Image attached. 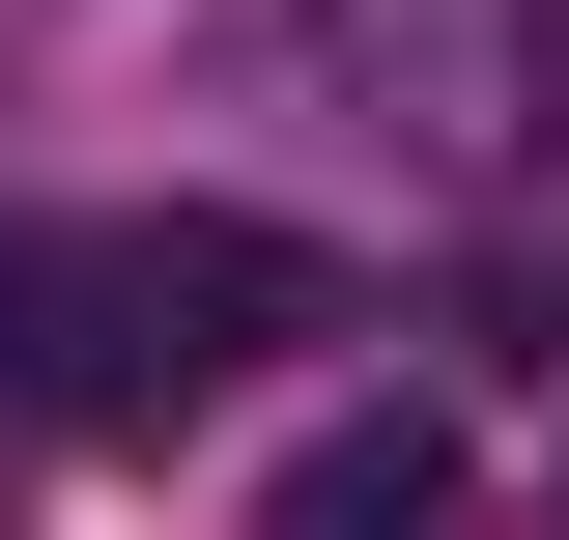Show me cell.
Wrapping results in <instances>:
<instances>
[{"label":"cell","instance_id":"7a4b0ae2","mask_svg":"<svg viewBox=\"0 0 569 540\" xmlns=\"http://www.w3.org/2000/svg\"><path fill=\"white\" fill-rule=\"evenodd\" d=\"M342 29V86H456L427 142H512V86H541V0H313Z\"/></svg>","mask_w":569,"mask_h":540},{"label":"cell","instance_id":"6da1fadb","mask_svg":"<svg viewBox=\"0 0 569 540\" xmlns=\"http://www.w3.org/2000/svg\"><path fill=\"white\" fill-rule=\"evenodd\" d=\"M257 341H313L284 228H0V399L29 427H171Z\"/></svg>","mask_w":569,"mask_h":540},{"label":"cell","instance_id":"3957f363","mask_svg":"<svg viewBox=\"0 0 569 540\" xmlns=\"http://www.w3.org/2000/svg\"><path fill=\"white\" fill-rule=\"evenodd\" d=\"M284 540H485V456H456V427H313V456H284Z\"/></svg>","mask_w":569,"mask_h":540}]
</instances>
